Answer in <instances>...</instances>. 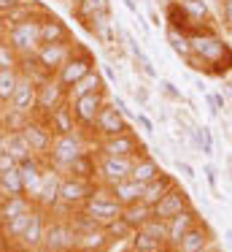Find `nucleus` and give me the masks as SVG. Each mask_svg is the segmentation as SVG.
I'll return each mask as SVG.
<instances>
[{"mask_svg": "<svg viewBox=\"0 0 232 252\" xmlns=\"http://www.w3.org/2000/svg\"><path fill=\"white\" fill-rule=\"evenodd\" d=\"M84 149H89V141L84 138V130H73V133H57L52 138V149L46 155V165L59 174L68 171V165L78 158Z\"/></svg>", "mask_w": 232, "mask_h": 252, "instance_id": "f03ea898", "label": "nucleus"}, {"mask_svg": "<svg viewBox=\"0 0 232 252\" xmlns=\"http://www.w3.org/2000/svg\"><path fill=\"white\" fill-rule=\"evenodd\" d=\"M35 209V201L27 195H5L3 201H0V222H5V220L11 217H19V214H27Z\"/></svg>", "mask_w": 232, "mask_h": 252, "instance_id": "bb28decb", "label": "nucleus"}, {"mask_svg": "<svg viewBox=\"0 0 232 252\" xmlns=\"http://www.w3.org/2000/svg\"><path fill=\"white\" fill-rule=\"evenodd\" d=\"M203 174H205V179H208L210 190H213V192H219V179H216V168H213V165H205V168H203Z\"/></svg>", "mask_w": 232, "mask_h": 252, "instance_id": "de8ad7c7", "label": "nucleus"}, {"mask_svg": "<svg viewBox=\"0 0 232 252\" xmlns=\"http://www.w3.org/2000/svg\"><path fill=\"white\" fill-rule=\"evenodd\" d=\"M105 103H108V93H105V90L81 95V98L70 100V109H73V117H76L78 130L89 133L92 127H95V120H97V114L103 111V106H105Z\"/></svg>", "mask_w": 232, "mask_h": 252, "instance_id": "6e6552de", "label": "nucleus"}, {"mask_svg": "<svg viewBox=\"0 0 232 252\" xmlns=\"http://www.w3.org/2000/svg\"><path fill=\"white\" fill-rule=\"evenodd\" d=\"M97 155H113V158H140L146 152V144L135 136L132 130L122 133V136H111V138H100L97 141Z\"/></svg>", "mask_w": 232, "mask_h": 252, "instance_id": "1a4fd4ad", "label": "nucleus"}, {"mask_svg": "<svg viewBox=\"0 0 232 252\" xmlns=\"http://www.w3.org/2000/svg\"><path fill=\"white\" fill-rule=\"evenodd\" d=\"M8 252H14V250H8ZM19 252H22V250H19Z\"/></svg>", "mask_w": 232, "mask_h": 252, "instance_id": "338daca9", "label": "nucleus"}, {"mask_svg": "<svg viewBox=\"0 0 232 252\" xmlns=\"http://www.w3.org/2000/svg\"><path fill=\"white\" fill-rule=\"evenodd\" d=\"M43 252H70L76 250V228L70 217H54L46 222V236H43Z\"/></svg>", "mask_w": 232, "mask_h": 252, "instance_id": "423d86ee", "label": "nucleus"}, {"mask_svg": "<svg viewBox=\"0 0 232 252\" xmlns=\"http://www.w3.org/2000/svg\"><path fill=\"white\" fill-rule=\"evenodd\" d=\"M14 165H19V160L14 158V155H8L3 149V152H0V171H5V168H14Z\"/></svg>", "mask_w": 232, "mask_h": 252, "instance_id": "09e8293b", "label": "nucleus"}, {"mask_svg": "<svg viewBox=\"0 0 232 252\" xmlns=\"http://www.w3.org/2000/svg\"><path fill=\"white\" fill-rule=\"evenodd\" d=\"M159 93L165 95L167 100H176V103H181V100H183L181 90H178L173 82H167V79H159Z\"/></svg>", "mask_w": 232, "mask_h": 252, "instance_id": "c03bdc74", "label": "nucleus"}, {"mask_svg": "<svg viewBox=\"0 0 232 252\" xmlns=\"http://www.w3.org/2000/svg\"><path fill=\"white\" fill-rule=\"evenodd\" d=\"M129 252H154V250H135V247H129Z\"/></svg>", "mask_w": 232, "mask_h": 252, "instance_id": "13d9d810", "label": "nucleus"}, {"mask_svg": "<svg viewBox=\"0 0 232 252\" xmlns=\"http://www.w3.org/2000/svg\"><path fill=\"white\" fill-rule=\"evenodd\" d=\"M46 222H49V212H43V209H32L30 214V222H27V228L22 230L19 241H16V247H19L22 252H38L43 247V236H46Z\"/></svg>", "mask_w": 232, "mask_h": 252, "instance_id": "f8f14e48", "label": "nucleus"}, {"mask_svg": "<svg viewBox=\"0 0 232 252\" xmlns=\"http://www.w3.org/2000/svg\"><path fill=\"white\" fill-rule=\"evenodd\" d=\"M108 244H111V236L103 225H92V228L76 233V250L78 252H105Z\"/></svg>", "mask_w": 232, "mask_h": 252, "instance_id": "4be33fe9", "label": "nucleus"}, {"mask_svg": "<svg viewBox=\"0 0 232 252\" xmlns=\"http://www.w3.org/2000/svg\"><path fill=\"white\" fill-rule=\"evenodd\" d=\"M156 252H173V250H170V247H162V250H156Z\"/></svg>", "mask_w": 232, "mask_h": 252, "instance_id": "052dcab7", "label": "nucleus"}, {"mask_svg": "<svg viewBox=\"0 0 232 252\" xmlns=\"http://www.w3.org/2000/svg\"><path fill=\"white\" fill-rule=\"evenodd\" d=\"M73 14L84 28H89V22H95L97 17H111V0H76Z\"/></svg>", "mask_w": 232, "mask_h": 252, "instance_id": "393cba45", "label": "nucleus"}, {"mask_svg": "<svg viewBox=\"0 0 232 252\" xmlns=\"http://www.w3.org/2000/svg\"><path fill=\"white\" fill-rule=\"evenodd\" d=\"M192 206V201H189V192L183 190L181 185H173L170 190L165 192V195L159 198V201L154 203V217L159 220H170L173 214L183 212V209Z\"/></svg>", "mask_w": 232, "mask_h": 252, "instance_id": "dca6fc26", "label": "nucleus"}, {"mask_svg": "<svg viewBox=\"0 0 232 252\" xmlns=\"http://www.w3.org/2000/svg\"><path fill=\"white\" fill-rule=\"evenodd\" d=\"M95 136L97 138H111V136H122V133H129L132 130V125H129L127 114H122V111L116 109V106L108 100L105 106H103V111L97 114L95 120Z\"/></svg>", "mask_w": 232, "mask_h": 252, "instance_id": "9d476101", "label": "nucleus"}, {"mask_svg": "<svg viewBox=\"0 0 232 252\" xmlns=\"http://www.w3.org/2000/svg\"><path fill=\"white\" fill-rule=\"evenodd\" d=\"M41 120L49 125V130H52L54 136H57V133H73V130H78L76 117H73V109H70V100H65L62 106L52 109L49 114H41Z\"/></svg>", "mask_w": 232, "mask_h": 252, "instance_id": "b1692460", "label": "nucleus"}, {"mask_svg": "<svg viewBox=\"0 0 232 252\" xmlns=\"http://www.w3.org/2000/svg\"><path fill=\"white\" fill-rule=\"evenodd\" d=\"M159 3H162V6H165V8H167V6H170V3H173V0H159Z\"/></svg>", "mask_w": 232, "mask_h": 252, "instance_id": "bf43d9fd", "label": "nucleus"}, {"mask_svg": "<svg viewBox=\"0 0 232 252\" xmlns=\"http://www.w3.org/2000/svg\"><path fill=\"white\" fill-rule=\"evenodd\" d=\"M3 41L22 57V60H25V57H32L38 52V46H41V28H38V17H30V19H22V22L8 25Z\"/></svg>", "mask_w": 232, "mask_h": 252, "instance_id": "7ed1b4c3", "label": "nucleus"}, {"mask_svg": "<svg viewBox=\"0 0 232 252\" xmlns=\"http://www.w3.org/2000/svg\"><path fill=\"white\" fill-rule=\"evenodd\" d=\"M173 185H178L176 176H170V174H165V171H162V174L156 176V179H151L149 185H143V201L154 206V203L159 201V198L165 195V192L170 190Z\"/></svg>", "mask_w": 232, "mask_h": 252, "instance_id": "2f4dec72", "label": "nucleus"}, {"mask_svg": "<svg viewBox=\"0 0 232 252\" xmlns=\"http://www.w3.org/2000/svg\"><path fill=\"white\" fill-rule=\"evenodd\" d=\"M205 100H208V106H210V114H219L221 109H227L224 93H205Z\"/></svg>", "mask_w": 232, "mask_h": 252, "instance_id": "a18cd8bd", "label": "nucleus"}, {"mask_svg": "<svg viewBox=\"0 0 232 252\" xmlns=\"http://www.w3.org/2000/svg\"><path fill=\"white\" fill-rule=\"evenodd\" d=\"M73 44H76V41H65V44H41V46H38V52L32 55V60H35L38 65L49 73V76H54V73L65 65V60L73 55V49H76Z\"/></svg>", "mask_w": 232, "mask_h": 252, "instance_id": "9b49d317", "label": "nucleus"}, {"mask_svg": "<svg viewBox=\"0 0 232 252\" xmlns=\"http://www.w3.org/2000/svg\"><path fill=\"white\" fill-rule=\"evenodd\" d=\"M8 106H11V109H16V111H22V114L35 117V109H38V84L32 82L30 76L22 73L19 84H16V90H14V98H11Z\"/></svg>", "mask_w": 232, "mask_h": 252, "instance_id": "a211bd4d", "label": "nucleus"}, {"mask_svg": "<svg viewBox=\"0 0 232 252\" xmlns=\"http://www.w3.org/2000/svg\"><path fill=\"white\" fill-rule=\"evenodd\" d=\"M210 239H213V233H210V228L200 220L197 225H194L192 230H189L186 236H183L181 241H178L176 247H170L173 252H205L210 247Z\"/></svg>", "mask_w": 232, "mask_h": 252, "instance_id": "5701e85b", "label": "nucleus"}, {"mask_svg": "<svg viewBox=\"0 0 232 252\" xmlns=\"http://www.w3.org/2000/svg\"><path fill=\"white\" fill-rule=\"evenodd\" d=\"M189 44H192V55L186 57V65L194 71L203 73H227L232 71V49L224 44V38L213 33V30H194L189 35Z\"/></svg>", "mask_w": 232, "mask_h": 252, "instance_id": "f257e3e1", "label": "nucleus"}, {"mask_svg": "<svg viewBox=\"0 0 232 252\" xmlns=\"http://www.w3.org/2000/svg\"><path fill=\"white\" fill-rule=\"evenodd\" d=\"M19 174H22V185H25V195L35 201V195L41 192V185H43V174H46V160L35 158V155L22 160Z\"/></svg>", "mask_w": 232, "mask_h": 252, "instance_id": "f3484780", "label": "nucleus"}, {"mask_svg": "<svg viewBox=\"0 0 232 252\" xmlns=\"http://www.w3.org/2000/svg\"><path fill=\"white\" fill-rule=\"evenodd\" d=\"M92 71H95V57H92L84 46H76L73 55L65 60V65L54 73V79H57L65 90H70L76 82H81V79H84L86 73H92Z\"/></svg>", "mask_w": 232, "mask_h": 252, "instance_id": "0eeeda50", "label": "nucleus"}, {"mask_svg": "<svg viewBox=\"0 0 232 252\" xmlns=\"http://www.w3.org/2000/svg\"><path fill=\"white\" fill-rule=\"evenodd\" d=\"M70 252H78V250H70Z\"/></svg>", "mask_w": 232, "mask_h": 252, "instance_id": "69168bd1", "label": "nucleus"}, {"mask_svg": "<svg viewBox=\"0 0 232 252\" xmlns=\"http://www.w3.org/2000/svg\"><path fill=\"white\" fill-rule=\"evenodd\" d=\"M19 63H22V57L5 41H0V68H19Z\"/></svg>", "mask_w": 232, "mask_h": 252, "instance_id": "37998d69", "label": "nucleus"}, {"mask_svg": "<svg viewBox=\"0 0 232 252\" xmlns=\"http://www.w3.org/2000/svg\"><path fill=\"white\" fill-rule=\"evenodd\" d=\"M165 35H167V44H170V49L176 52L178 57H183V60H186V57L192 55V44H189V35L183 33V30H176V28H170V25H167Z\"/></svg>", "mask_w": 232, "mask_h": 252, "instance_id": "4c0bfd02", "label": "nucleus"}, {"mask_svg": "<svg viewBox=\"0 0 232 252\" xmlns=\"http://www.w3.org/2000/svg\"><path fill=\"white\" fill-rule=\"evenodd\" d=\"M176 3L183 8V14H186V17L192 19V22L197 25V28H203L205 17H208V8H205L203 0H176Z\"/></svg>", "mask_w": 232, "mask_h": 252, "instance_id": "ea45409f", "label": "nucleus"}, {"mask_svg": "<svg viewBox=\"0 0 232 252\" xmlns=\"http://www.w3.org/2000/svg\"><path fill=\"white\" fill-rule=\"evenodd\" d=\"M38 28H41V44H65V41H73L68 25L59 17H54V14H46V11L38 14Z\"/></svg>", "mask_w": 232, "mask_h": 252, "instance_id": "aec40b11", "label": "nucleus"}, {"mask_svg": "<svg viewBox=\"0 0 232 252\" xmlns=\"http://www.w3.org/2000/svg\"><path fill=\"white\" fill-rule=\"evenodd\" d=\"M162 174L159 163H156L151 155H140V158L132 160V171H129V176H132L135 182H140V185H149L151 179H156V176Z\"/></svg>", "mask_w": 232, "mask_h": 252, "instance_id": "c85d7f7f", "label": "nucleus"}, {"mask_svg": "<svg viewBox=\"0 0 232 252\" xmlns=\"http://www.w3.org/2000/svg\"><path fill=\"white\" fill-rule=\"evenodd\" d=\"M138 230H143V233H149V236H154V239H159L162 244L167 247V222H165V220L151 217V220H146V222L140 225Z\"/></svg>", "mask_w": 232, "mask_h": 252, "instance_id": "a19ab883", "label": "nucleus"}, {"mask_svg": "<svg viewBox=\"0 0 232 252\" xmlns=\"http://www.w3.org/2000/svg\"><path fill=\"white\" fill-rule=\"evenodd\" d=\"M59 179H62V174L46 165L41 192L35 195V206H38V209H43V212H52V209L59 203Z\"/></svg>", "mask_w": 232, "mask_h": 252, "instance_id": "412c9836", "label": "nucleus"}, {"mask_svg": "<svg viewBox=\"0 0 232 252\" xmlns=\"http://www.w3.org/2000/svg\"><path fill=\"white\" fill-rule=\"evenodd\" d=\"M230 174H232V163H230Z\"/></svg>", "mask_w": 232, "mask_h": 252, "instance_id": "e2e57ef3", "label": "nucleus"}, {"mask_svg": "<svg viewBox=\"0 0 232 252\" xmlns=\"http://www.w3.org/2000/svg\"><path fill=\"white\" fill-rule=\"evenodd\" d=\"M132 171V158H113V155H97V179L100 185L111 187L127 179Z\"/></svg>", "mask_w": 232, "mask_h": 252, "instance_id": "ddd939ff", "label": "nucleus"}, {"mask_svg": "<svg viewBox=\"0 0 232 252\" xmlns=\"http://www.w3.org/2000/svg\"><path fill=\"white\" fill-rule=\"evenodd\" d=\"M105 76H108V79H116V73H113L111 65H105Z\"/></svg>", "mask_w": 232, "mask_h": 252, "instance_id": "6e6d98bb", "label": "nucleus"}, {"mask_svg": "<svg viewBox=\"0 0 232 252\" xmlns=\"http://www.w3.org/2000/svg\"><path fill=\"white\" fill-rule=\"evenodd\" d=\"M221 22L232 33V0H221Z\"/></svg>", "mask_w": 232, "mask_h": 252, "instance_id": "49530a36", "label": "nucleus"}, {"mask_svg": "<svg viewBox=\"0 0 232 252\" xmlns=\"http://www.w3.org/2000/svg\"><path fill=\"white\" fill-rule=\"evenodd\" d=\"M135 125L143 127V133H154V122H151L146 114H135Z\"/></svg>", "mask_w": 232, "mask_h": 252, "instance_id": "8fccbe9b", "label": "nucleus"}, {"mask_svg": "<svg viewBox=\"0 0 232 252\" xmlns=\"http://www.w3.org/2000/svg\"><path fill=\"white\" fill-rule=\"evenodd\" d=\"M65 100H68V90H65L54 76L43 79V82L38 84V109H35V114H38V117H41V114H49L52 109L62 106Z\"/></svg>", "mask_w": 232, "mask_h": 252, "instance_id": "2eb2a0df", "label": "nucleus"}, {"mask_svg": "<svg viewBox=\"0 0 232 252\" xmlns=\"http://www.w3.org/2000/svg\"><path fill=\"white\" fill-rule=\"evenodd\" d=\"M100 90H105V82H103V76L97 71H92V73H86L81 82H76L73 87L68 90V100H76V98L89 95V93H100Z\"/></svg>", "mask_w": 232, "mask_h": 252, "instance_id": "473e14b6", "label": "nucleus"}, {"mask_svg": "<svg viewBox=\"0 0 232 252\" xmlns=\"http://www.w3.org/2000/svg\"><path fill=\"white\" fill-rule=\"evenodd\" d=\"M57 3H65V0H57Z\"/></svg>", "mask_w": 232, "mask_h": 252, "instance_id": "0e129e2a", "label": "nucleus"}, {"mask_svg": "<svg viewBox=\"0 0 232 252\" xmlns=\"http://www.w3.org/2000/svg\"><path fill=\"white\" fill-rule=\"evenodd\" d=\"M224 239H227V244H230V250H232V228H230V230H227V233H224Z\"/></svg>", "mask_w": 232, "mask_h": 252, "instance_id": "4d7b16f0", "label": "nucleus"}, {"mask_svg": "<svg viewBox=\"0 0 232 252\" xmlns=\"http://www.w3.org/2000/svg\"><path fill=\"white\" fill-rule=\"evenodd\" d=\"M135 98L146 106V103H149V90H146V87H135Z\"/></svg>", "mask_w": 232, "mask_h": 252, "instance_id": "864d4df0", "label": "nucleus"}, {"mask_svg": "<svg viewBox=\"0 0 232 252\" xmlns=\"http://www.w3.org/2000/svg\"><path fill=\"white\" fill-rule=\"evenodd\" d=\"M22 71L19 68H0V103L8 106L11 98H14V90L19 84Z\"/></svg>", "mask_w": 232, "mask_h": 252, "instance_id": "72a5a7b5", "label": "nucleus"}, {"mask_svg": "<svg viewBox=\"0 0 232 252\" xmlns=\"http://www.w3.org/2000/svg\"><path fill=\"white\" fill-rule=\"evenodd\" d=\"M30 214H32V212L19 214V217H11V220H5V222H0V239H5V241H19L22 230H25L27 222H30Z\"/></svg>", "mask_w": 232, "mask_h": 252, "instance_id": "e433bc0d", "label": "nucleus"}, {"mask_svg": "<svg viewBox=\"0 0 232 252\" xmlns=\"http://www.w3.org/2000/svg\"><path fill=\"white\" fill-rule=\"evenodd\" d=\"M151 217H154V206H151V203H146L143 198H140V201H135V203L122 206V220L132 230H138L140 225H143L146 220H151Z\"/></svg>", "mask_w": 232, "mask_h": 252, "instance_id": "cd10ccee", "label": "nucleus"}, {"mask_svg": "<svg viewBox=\"0 0 232 252\" xmlns=\"http://www.w3.org/2000/svg\"><path fill=\"white\" fill-rule=\"evenodd\" d=\"M95 190H97V182L81 179V176H73V174H62V179H59V203L73 212V209L84 206L95 195Z\"/></svg>", "mask_w": 232, "mask_h": 252, "instance_id": "39448f33", "label": "nucleus"}, {"mask_svg": "<svg viewBox=\"0 0 232 252\" xmlns=\"http://www.w3.org/2000/svg\"><path fill=\"white\" fill-rule=\"evenodd\" d=\"M22 3H25V0H0V14H8V11H14L16 6H22Z\"/></svg>", "mask_w": 232, "mask_h": 252, "instance_id": "3c124183", "label": "nucleus"}, {"mask_svg": "<svg viewBox=\"0 0 232 252\" xmlns=\"http://www.w3.org/2000/svg\"><path fill=\"white\" fill-rule=\"evenodd\" d=\"M108 190H111V195L116 198L122 206H127V203H135V201H140V198H143V185H140V182H135L132 176H127V179H122V182H116V185H111Z\"/></svg>", "mask_w": 232, "mask_h": 252, "instance_id": "a878e982", "label": "nucleus"}, {"mask_svg": "<svg viewBox=\"0 0 232 252\" xmlns=\"http://www.w3.org/2000/svg\"><path fill=\"white\" fill-rule=\"evenodd\" d=\"M124 41H127L129 52H132L135 63H138V68H140V73H143V76H149V79H156L154 63H151V60H149V55H146V52H143V49H140V46H138V41H135L132 35H124Z\"/></svg>", "mask_w": 232, "mask_h": 252, "instance_id": "58836bf2", "label": "nucleus"}, {"mask_svg": "<svg viewBox=\"0 0 232 252\" xmlns=\"http://www.w3.org/2000/svg\"><path fill=\"white\" fill-rule=\"evenodd\" d=\"M22 136H25V141L30 144V149H32V155H35V158L46 160L49 149H52L54 133L49 130V125L41 120V117H38V120H35V117H30V122L22 127Z\"/></svg>", "mask_w": 232, "mask_h": 252, "instance_id": "4468645a", "label": "nucleus"}, {"mask_svg": "<svg viewBox=\"0 0 232 252\" xmlns=\"http://www.w3.org/2000/svg\"><path fill=\"white\" fill-rule=\"evenodd\" d=\"M165 222H167V247H176L178 241L200 222V214H197L194 206H189V209H183V212L173 214L170 220H165Z\"/></svg>", "mask_w": 232, "mask_h": 252, "instance_id": "6ab92c4d", "label": "nucleus"}, {"mask_svg": "<svg viewBox=\"0 0 232 252\" xmlns=\"http://www.w3.org/2000/svg\"><path fill=\"white\" fill-rule=\"evenodd\" d=\"M0 187H3V195H25V185H22L19 165L0 171Z\"/></svg>", "mask_w": 232, "mask_h": 252, "instance_id": "c9c22d12", "label": "nucleus"}, {"mask_svg": "<svg viewBox=\"0 0 232 252\" xmlns=\"http://www.w3.org/2000/svg\"><path fill=\"white\" fill-rule=\"evenodd\" d=\"M129 247H135V250H162V241L159 239H154V236H149V233H143V230H135L132 233V239H129Z\"/></svg>", "mask_w": 232, "mask_h": 252, "instance_id": "79ce46f5", "label": "nucleus"}, {"mask_svg": "<svg viewBox=\"0 0 232 252\" xmlns=\"http://www.w3.org/2000/svg\"><path fill=\"white\" fill-rule=\"evenodd\" d=\"M5 30H8V22H5V17L0 14V41L5 38Z\"/></svg>", "mask_w": 232, "mask_h": 252, "instance_id": "5fc2aeb1", "label": "nucleus"}, {"mask_svg": "<svg viewBox=\"0 0 232 252\" xmlns=\"http://www.w3.org/2000/svg\"><path fill=\"white\" fill-rule=\"evenodd\" d=\"M3 198H5V195H3V187H0V201H3Z\"/></svg>", "mask_w": 232, "mask_h": 252, "instance_id": "680f3d73", "label": "nucleus"}, {"mask_svg": "<svg viewBox=\"0 0 232 252\" xmlns=\"http://www.w3.org/2000/svg\"><path fill=\"white\" fill-rule=\"evenodd\" d=\"M65 174H73V176H81V179H92V182H95L97 179V155H92L89 149H84V152H81L78 158L68 165Z\"/></svg>", "mask_w": 232, "mask_h": 252, "instance_id": "c756f323", "label": "nucleus"}, {"mask_svg": "<svg viewBox=\"0 0 232 252\" xmlns=\"http://www.w3.org/2000/svg\"><path fill=\"white\" fill-rule=\"evenodd\" d=\"M189 138H192L194 149H197L200 155H205V158H213V136H210V127H205V125H192Z\"/></svg>", "mask_w": 232, "mask_h": 252, "instance_id": "f704fd0d", "label": "nucleus"}, {"mask_svg": "<svg viewBox=\"0 0 232 252\" xmlns=\"http://www.w3.org/2000/svg\"><path fill=\"white\" fill-rule=\"evenodd\" d=\"M81 212H84L95 225L108 228L111 222H116V220L122 217V203L111 195V190H108L105 185H97L95 195H92L84 206H81Z\"/></svg>", "mask_w": 232, "mask_h": 252, "instance_id": "20e7f679", "label": "nucleus"}, {"mask_svg": "<svg viewBox=\"0 0 232 252\" xmlns=\"http://www.w3.org/2000/svg\"><path fill=\"white\" fill-rule=\"evenodd\" d=\"M176 168L181 171V174L186 176V179H194V168H192L189 163H181V160H178V163H176Z\"/></svg>", "mask_w": 232, "mask_h": 252, "instance_id": "603ef678", "label": "nucleus"}, {"mask_svg": "<svg viewBox=\"0 0 232 252\" xmlns=\"http://www.w3.org/2000/svg\"><path fill=\"white\" fill-rule=\"evenodd\" d=\"M3 149L8 155H14L19 163L27 158H32V149H30V144L25 141L22 130H3Z\"/></svg>", "mask_w": 232, "mask_h": 252, "instance_id": "7c9ffc66", "label": "nucleus"}]
</instances>
